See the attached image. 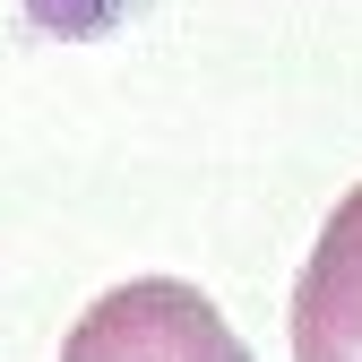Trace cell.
Returning a JSON list of instances; mask_svg holds the SVG:
<instances>
[{"instance_id":"cell-1","label":"cell","mask_w":362,"mask_h":362,"mask_svg":"<svg viewBox=\"0 0 362 362\" xmlns=\"http://www.w3.org/2000/svg\"><path fill=\"white\" fill-rule=\"evenodd\" d=\"M61 362H250V345L224 328V310L181 276H129L104 302H86Z\"/></svg>"},{"instance_id":"cell-2","label":"cell","mask_w":362,"mask_h":362,"mask_svg":"<svg viewBox=\"0 0 362 362\" xmlns=\"http://www.w3.org/2000/svg\"><path fill=\"white\" fill-rule=\"evenodd\" d=\"M293 362H362V190L328 216L293 285Z\"/></svg>"}]
</instances>
